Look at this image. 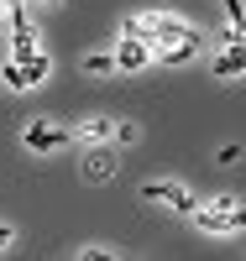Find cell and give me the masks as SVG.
I'll list each match as a JSON object with an SVG mask.
<instances>
[{
  "mask_svg": "<svg viewBox=\"0 0 246 261\" xmlns=\"http://www.w3.org/2000/svg\"><path fill=\"white\" fill-rule=\"evenodd\" d=\"M189 32H194L189 21H178V16H168V11H137V16H126V21H121V37L152 42V47L178 42V37H189Z\"/></svg>",
  "mask_w": 246,
  "mask_h": 261,
  "instance_id": "obj_1",
  "label": "cell"
},
{
  "mask_svg": "<svg viewBox=\"0 0 246 261\" xmlns=\"http://www.w3.org/2000/svg\"><path fill=\"white\" fill-rule=\"evenodd\" d=\"M189 220L205 230V235H236V230H246V209L231 199V193H220V199H210V204H199Z\"/></svg>",
  "mask_w": 246,
  "mask_h": 261,
  "instance_id": "obj_2",
  "label": "cell"
},
{
  "mask_svg": "<svg viewBox=\"0 0 246 261\" xmlns=\"http://www.w3.org/2000/svg\"><path fill=\"white\" fill-rule=\"evenodd\" d=\"M79 141V130H63V125H27V130H21V146H27V151H58V146H74Z\"/></svg>",
  "mask_w": 246,
  "mask_h": 261,
  "instance_id": "obj_3",
  "label": "cell"
},
{
  "mask_svg": "<svg viewBox=\"0 0 246 261\" xmlns=\"http://www.w3.org/2000/svg\"><path fill=\"white\" fill-rule=\"evenodd\" d=\"M142 199H152V204H173L178 214H194L199 209V199L189 188H178V183H142Z\"/></svg>",
  "mask_w": 246,
  "mask_h": 261,
  "instance_id": "obj_4",
  "label": "cell"
},
{
  "mask_svg": "<svg viewBox=\"0 0 246 261\" xmlns=\"http://www.w3.org/2000/svg\"><path fill=\"white\" fill-rule=\"evenodd\" d=\"M246 73V42H226V53L210 63V79H236Z\"/></svg>",
  "mask_w": 246,
  "mask_h": 261,
  "instance_id": "obj_5",
  "label": "cell"
},
{
  "mask_svg": "<svg viewBox=\"0 0 246 261\" xmlns=\"http://www.w3.org/2000/svg\"><path fill=\"white\" fill-rule=\"evenodd\" d=\"M152 58H158V47H152V42H137V37H126L121 47H116V68H147Z\"/></svg>",
  "mask_w": 246,
  "mask_h": 261,
  "instance_id": "obj_6",
  "label": "cell"
},
{
  "mask_svg": "<svg viewBox=\"0 0 246 261\" xmlns=\"http://www.w3.org/2000/svg\"><path fill=\"white\" fill-rule=\"evenodd\" d=\"M199 42H205L199 32H189V37H178V42H163V47H158V63H189V58L199 53Z\"/></svg>",
  "mask_w": 246,
  "mask_h": 261,
  "instance_id": "obj_7",
  "label": "cell"
},
{
  "mask_svg": "<svg viewBox=\"0 0 246 261\" xmlns=\"http://www.w3.org/2000/svg\"><path fill=\"white\" fill-rule=\"evenodd\" d=\"M84 162H89V178L105 183L110 172H116V151H110V146H89V151H84Z\"/></svg>",
  "mask_w": 246,
  "mask_h": 261,
  "instance_id": "obj_8",
  "label": "cell"
},
{
  "mask_svg": "<svg viewBox=\"0 0 246 261\" xmlns=\"http://www.w3.org/2000/svg\"><path fill=\"white\" fill-rule=\"evenodd\" d=\"M110 136H116V120L110 115H89L79 125V141H110Z\"/></svg>",
  "mask_w": 246,
  "mask_h": 261,
  "instance_id": "obj_9",
  "label": "cell"
},
{
  "mask_svg": "<svg viewBox=\"0 0 246 261\" xmlns=\"http://www.w3.org/2000/svg\"><path fill=\"white\" fill-rule=\"evenodd\" d=\"M0 79H6V89H16V94H27V89H32V79H27V68H21L16 58H6V68H0Z\"/></svg>",
  "mask_w": 246,
  "mask_h": 261,
  "instance_id": "obj_10",
  "label": "cell"
},
{
  "mask_svg": "<svg viewBox=\"0 0 246 261\" xmlns=\"http://www.w3.org/2000/svg\"><path fill=\"white\" fill-rule=\"evenodd\" d=\"M16 63H21V68H27V79H32V89H37V84L48 79V68H53V63H48V53H42V47H37L32 58H16Z\"/></svg>",
  "mask_w": 246,
  "mask_h": 261,
  "instance_id": "obj_11",
  "label": "cell"
},
{
  "mask_svg": "<svg viewBox=\"0 0 246 261\" xmlns=\"http://www.w3.org/2000/svg\"><path fill=\"white\" fill-rule=\"evenodd\" d=\"M84 63H89V73H110L116 68V53H89Z\"/></svg>",
  "mask_w": 246,
  "mask_h": 261,
  "instance_id": "obj_12",
  "label": "cell"
},
{
  "mask_svg": "<svg viewBox=\"0 0 246 261\" xmlns=\"http://www.w3.org/2000/svg\"><path fill=\"white\" fill-rule=\"evenodd\" d=\"M137 136H142V130L131 125V120H116V136H110V141H116V146H131V141H137Z\"/></svg>",
  "mask_w": 246,
  "mask_h": 261,
  "instance_id": "obj_13",
  "label": "cell"
},
{
  "mask_svg": "<svg viewBox=\"0 0 246 261\" xmlns=\"http://www.w3.org/2000/svg\"><path fill=\"white\" fill-rule=\"evenodd\" d=\"M79 261H116V251H105V246H79Z\"/></svg>",
  "mask_w": 246,
  "mask_h": 261,
  "instance_id": "obj_14",
  "label": "cell"
},
{
  "mask_svg": "<svg viewBox=\"0 0 246 261\" xmlns=\"http://www.w3.org/2000/svg\"><path fill=\"white\" fill-rule=\"evenodd\" d=\"M226 11H231V21H241V16H246V6H241V0H226Z\"/></svg>",
  "mask_w": 246,
  "mask_h": 261,
  "instance_id": "obj_15",
  "label": "cell"
},
{
  "mask_svg": "<svg viewBox=\"0 0 246 261\" xmlns=\"http://www.w3.org/2000/svg\"><path fill=\"white\" fill-rule=\"evenodd\" d=\"M0 246H11V225H0Z\"/></svg>",
  "mask_w": 246,
  "mask_h": 261,
  "instance_id": "obj_16",
  "label": "cell"
},
{
  "mask_svg": "<svg viewBox=\"0 0 246 261\" xmlns=\"http://www.w3.org/2000/svg\"><path fill=\"white\" fill-rule=\"evenodd\" d=\"M32 6H58V0H32Z\"/></svg>",
  "mask_w": 246,
  "mask_h": 261,
  "instance_id": "obj_17",
  "label": "cell"
}]
</instances>
